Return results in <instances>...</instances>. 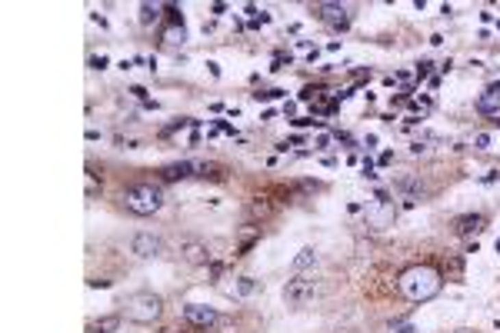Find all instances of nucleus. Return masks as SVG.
<instances>
[{
    "instance_id": "obj_1",
    "label": "nucleus",
    "mask_w": 500,
    "mask_h": 333,
    "mask_svg": "<svg viewBox=\"0 0 500 333\" xmlns=\"http://www.w3.org/2000/svg\"><path fill=\"white\" fill-rule=\"evenodd\" d=\"M400 293L407 297V300H414V304H427V300H434L437 293H440V274L434 270V267H410V270H403L400 274Z\"/></svg>"
},
{
    "instance_id": "obj_2",
    "label": "nucleus",
    "mask_w": 500,
    "mask_h": 333,
    "mask_svg": "<svg viewBox=\"0 0 500 333\" xmlns=\"http://www.w3.org/2000/svg\"><path fill=\"white\" fill-rule=\"evenodd\" d=\"M124 204L130 213L150 217V213H157V210L164 207V190L153 187V183H137V187H130L124 194Z\"/></svg>"
},
{
    "instance_id": "obj_3",
    "label": "nucleus",
    "mask_w": 500,
    "mask_h": 333,
    "mask_svg": "<svg viewBox=\"0 0 500 333\" xmlns=\"http://www.w3.org/2000/svg\"><path fill=\"white\" fill-rule=\"evenodd\" d=\"M160 310H164V300L157 293H134L127 300V317L134 323H153L160 317Z\"/></svg>"
},
{
    "instance_id": "obj_4",
    "label": "nucleus",
    "mask_w": 500,
    "mask_h": 333,
    "mask_svg": "<svg viewBox=\"0 0 500 333\" xmlns=\"http://www.w3.org/2000/svg\"><path fill=\"white\" fill-rule=\"evenodd\" d=\"M314 290H317V283L310 280V277H294V280H287V287H284V300L287 304H303V300L314 297Z\"/></svg>"
},
{
    "instance_id": "obj_5",
    "label": "nucleus",
    "mask_w": 500,
    "mask_h": 333,
    "mask_svg": "<svg viewBox=\"0 0 500 333\" xmlns=\"http://www.w3.org/2000/svg\"><path fill=\"white\" fill-rule=\"evenodd\" d=\"M317 14H321V21L330 24L334 30H347L350 27V10L347 7H340V3H321Z\"/></svg>"
},
{
    "instance_id": "obj_6",
    "label": "nucleus",
    "mask_w": 500,
    "mask_h": 333,
    "mask_svg": "<svg viewBox=\"0 0 500 333\" xmlns=\"http://www.w3.org/2000/svg\"><path fill=\"white\" fill-rule=\"evenodd\" d=\"M184 317H187V323H194V327H214L221 317H217V310L214 307H203V304H187L184 307Z\"/></svg>"
},
{
    "instance_id": "obj_7",
    "label": "nucleus",
    "mask_w": 500,
    "mask_h": 333,
    "mask_svg": "<svg viewBox=\"0 0 500 333\" xmlns=\"http://www.w3.org/2000/svg\"><path fill=\"white\" fill-rule=\"evenodd\" d=\"M130 250L137 256H157L164 250V243H160V237H153V233H137V237L130 240Z\"/></svg>"
},
{
    "instance_id": "obj_8",
    "label": "nucleus",
    "mask_w": 500,
    "mask_h": 333,
    "mask_svg": "<svg viewBox=\"0 0 500 333\" xmlns=\"http://www.w3.org/2000/svg\"><path fill=\"white\" fill-rule=\"evenodd\" d=\"M484 227H487V220H484L480 213H467V217H457V220H453L457 237H474V233H480Z\"/></svg>"
},
{
    "instance_id": "obj_9",
    "label": "nucleus",
    "mask_w": 500,
    "mask_h": 333,
    "mask_svg": "<svg viewBox=\"0 0 500 333\" xmlns=\"http://www.w3.org/2000/svg\"><path fill=\"white\" fill-rule=\"evenodd\" d=\"M180 254H184V260H190V263H207L210 260L207 243H200V240H184L180 243Z\"/></svg>"
},
{
    "instance_id": "obj_10",
    "label": "nucleus",
    "mask_w": 500,
    "mask_h": 333,
    "mask_svg": "<svg viewBox=\"0 0 500 333\" xmlns=\"http://www.w3.org/2000/svg\"><path fill=\"white\" fill-rule=\"evenodd\" d=\"M477 110H480V114H500V83L487 87V90L477 97Z\"/></svg>"
},
{
    "instance_id": "obj_11",
    "label": "nucleus",
    "mask_w": 500,
    "mask_h": 333,
    "mask_svg": "<svg viewBox=\"0 0 500 333\" xmlns=\"http://www.w3.org/2000/svg\"><path fill=\"white\" fill-rule=\"evenodd\" d=\"M160 177L167 180V183H174V180H187V177H194V160H184V163H167V167L160 170Z\"/></svg>"
},
{
    "instance_id": "obj_12",
    "label": "nucleus",
    "mask_w": 500,
    "mask_h": 333,
    "mask_svg": "<svg viewBox=\"0 0 500 333\" xmlns=\"http://www.w3.org/2000/svg\"><path fill=\"white\" fill-rule=\"evenodd\" d=\"M121 327V317H100L97 323L90 327V333H114Z\"/></svg>"
},
{
    "instance_id": "obj_13",
    "label": "nucleus",
    "mask_w": 500,
    "mask_h": 333,
    "mask_svg": "<svg viewBox=\"0 0 500 333\" xmlns=\"http://www.w3.org/2000/svg\"><path fill=\"white\" fill-rule=\"evenodd\" d=\"M317 263V254L310 250V247H303L297 254V260H294V270H307V267H314Z\"/></svg>"
},
{
    "instance_id": "obj_14",
    "label": "nucleus",
    "mask_w": 500,
    "mask_h": 333,
    "mask_svg": "<svg viewBox=\"0 0 500 333\" xmlns=\"http://www.w3.org/2000/svg\"><path fill=\"white\" fill-rule=\"evenodd\" d=\"M164 40H167V44H184V40H187V34H184V24H174L171 30H164Z\"/></svg>"
},
{
    "instance_id": "obj_15",
    "label": "nucleus",
    "mask_w": 500,
    "mask_h": 333,
    "mask_svg": "<svg viewBox=\"0 0 500 333\" xmlns=\"http://www.w3.org/2000/svg\"><path fill=\"white\" fill-rule=\"evenodd\" d=\"M257 287H260V283L253 280V277H240V280H237V293H240V297H250V293H257Z\"/></svg>"
},
{
    "instance_id": "obj_16",
    "label": "nucleus",
    "mask_w": 500,
    "mask_h": 333,
    "mask_svg": "<svg viewBox=\"0 0 500 333\" xmlns=\"http://www.w3.org/2000/svg\"><path fill=\"white\" fill-rule=\"evenodd\" d=\"M153 21H157V7H153V3H144V7H140V24H153Z\"/></svg>"
},
{
    "instance_id": "obj_17",
    "label": "nucleus",
    "mask_w": 500,
    "mask_h": 333,
    "mask_svg": "<svg viewBox=\"0 0 500 333\" xmlns=\"http://www.w3.org/2000/svg\"><path fill=\"white\" fill-rule=\"evenodd\" d=\"M97 194H100L97 177H94V174H87V197H97Z\"/></svg>"
},
{
    "instance_id": "obj_18",
    "label": "nucleus",
    "mask_w": 500,
    "mask_h": 333,
    "mask_svg": "<svg viewBox=\"0 0 500 333\" xmlns=\"http://www.w3.org/2000/svg\"><path fill=\"white\" fill-rule=\"evenodd\" d=\"M253 97H257V101H277V97H284V90H264V94H253Z\"/></svg>"
},
{
    "instance_id": "obj_19",
    "label": "nucleus",
    "mask_w": 500,
    "mask_h": 333,
    "mask_svg": "<svg viewBox=\"0 0 500 333\" xmlns=\"http://www.w3.org/2000/svg\"><path fill=\"white\" fill-rule=\"evenodd\" d=\"M330 144H334V137H330V133H321V137L314 140V147H317V150H327Z\"/></svg>"
},
{
    "instance_id": "obj_20",
    "label": "nucleus",
    "mask_w": 500,
    "mask_h": 333,
    "mask_svg": "<svg viewBox=\"0 0 500 333\" xmlns=\"http://www.w3.org/2000/svg\"><path fill=\"white\" fill-rule=\"evenodd\" d=\"M430 67H434L430 60H421V64H417V77H427V74H430Z\"/></svg>"
},
{
    "instance_id": "obj_21",
    "label": "nucleus",
    "mask_w": 500,
    "mask_h": 333,
    "mask_svg": "<svg viewBox=\"0 0 500 333\" xmlns=\"http://www.w3.org/2000/svg\"><path fill=\"white\" fill-rule=\"evenodd\" d=\"M90 67H94V70H103V67H107V57H90Z\"/></svg>"
},
{
    "instance_id": "obj_22",
    "label": "nucleus",
    "mask_w": 500,
    "mask_h": 333,
    "mask_svg": "<svg viewBox=\"0 0 500 333\" xmlns=\"http://www.w3.org/2000/svg\"><path fill=\"white\" fill-rule=\"evenodd\" d=\"M474 144H477V147H480V150H484V147H487V144H490V137H487V133H480V137H477Z\"/></svg>"
},
{
    "instance_id": "obj_23",
    "label": "nucleus",
    "mask_w": 500,
    "mask_h": 333,
    "mask_svg": "<svg viewBox=\"0 0 500 333\" xmlns=\"http://www.w3.org/2000/svg\"><path fill=\"white\" fill-rule=\"evenodd\" d=\"M394 333H414V327H410V323H403V327H394Z\"/></svg>"
}]
</instances>
